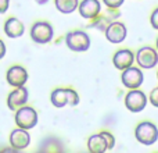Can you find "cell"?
Returning <instances> with one entry per match:
<instances>
[{"instance_id":"obj_1","label":"cell","mask_w":158,"mask_h":153,"mask_svg":"<svg viewBox=\"0 0 158 153\" xmlns=\"http://www.w3.org/2000/svg\"><path fill=\"white\" fill-rule=\"evenodd\" d=\"M50 100H52V104L54 107H61L64 106H77L79 103V95L75 92L74 89H64V88H58V89L53 90L52 96H50Z\"/></svg>"},{"instance_id":"obj_2","label":"cell","mask_w":158,"mask_h":153,"mask_svg":"<svg viewBox=\"0 0 158 153\" xmlns=\"http://www.w3.org/2000/svg\"><path fill=\"white\" fill-rule=\"evenodd\" d=\"M135 137L142 145H154L158 139V128L156 124L150 123V121H143L135 129Z\"/></svg>"},{"instance_id":"obj_3","label":"cell","mask_w":158,"mask_h":153,"mask_svg":"<svg viewBox=\"0 0 158 153\" xmlns=\"http://www.w3.org/2000/svg\"><path fill=\"white\" fill-rule=\"evenodd\" d=\"M15 124L18 128L27 129V131L35 128L38 124V111L31 106L21 107L15 113Z\"/></svg>"},{"instance_id":"obj_4","label":"cell","mask_w":158,"mask_h":153,"mask_svg":"<svg viewBox=\"0 0 158 153\" xmlns=\"http://www.w3.org/2000/svg\"><path fill=\"white\" fill-rule=\"evenodd\" d=\"M65 43L74 52H86L90 47V36L85 31H71L65 36Z\"/></svg>"},{"instance_id":"obj_5","label":"cell","mask_w":158,"mask_h":153,"mask_svg":"<svg viewBox=\"0 0 158 153\" xmlns=\"http://www.w3.org/2000/svg\"><path fill=\"white\" fill-rule=\"evenodd\" d=\"M53 35H54L53 27L46 21L35 22L32 25V28H31V39L35 43H39V45L49 43L53 39Z\"/></svg>"},{"instance_id":"obj_6","label":"cell","mask_w":158,"mask_h":153,"mask_svg":"<svg viewBox=\"0 0 158 153\" xmlns=\"http://www.w3.org/2000/svg\"><path fill=\"white\" fill-rule=\"evenodd\" d=\"M148 103V98L144 92L139 89H131L125 95V106L129 111L132 113H140L146 109Z\"/></svg>"},{"instance_id":"obj_7","label":"cell","mask_w":158,"mask_h":153,"mask_svg":"<svg viewBox=\"0 0 158 153\" xmlns=\"http://www.w3.org/2000/svg\"><path fill=\"white\" fill-rule=\"evenodd\" d=\"M135 59L140 68L151 70L158 64V52L151 46H143L136 52Z\"/></svg>"},{"instance_id":"obj_8","label":"cell","mask_w":158,"mask_h":153,"mask_svg":"<svg viewBox=\"0 0 158 153\" xmlns=\"http://www.w3.org/2000/svg\"><path fill=\"white\" fill-rule=\"evenodd\" d=\"M143 71L137 67H129V68L123 70L122 75H121V81H122L123 86H126L128 89H139L143 84Z\"/></svg>"},{"instance_id":"obj_9","label":"cell","mask_w":158,"mask_h":153,"mask_svg":"<svg viewBox=\"0 0 158 153\" xmlns=\"http://www.w3.org/2000/svg\"><path fill=\"white\" fill-rule=\"evenodd\" d=\"M119 17V13H118L117 10H114V8H108V10L106 11H101L100 14H98L97 17H94L93 20H90V27L92 28H96V29L98 31H104L106 32V29L110 27V24H112L114 21H117V18Z\"/></svg>"},{"instance_id":"obj_10","label":"cell","mask_w":158,"mask_h":153,"mask_svg":"<svg viewBox=\"0 0 158 153\" xmlns=\"http://www.w3.org/2000/svg\"><path fill=\"white\" fill-rule=\"evenodd\" d=\"M28 89L25 86H19V88H15L13 92L8 93L7 96V106L10 110L13 111H17L18 109L24 107L28 102Z\"/></svg>"},{"instance_id":"obj_11","label":"cell","mask_w":158,"mask_h":153,"mask_svg":"<svg viewBox=\"0 0 158 153\" xmlns=\"http://www.w3.org/2000/svg\"><path fill=\"white\" fill-rule=\"evenodd\" d=\"M6 78L13 88L24 86L28 81V71L22 66H13L8 68Z\"/></svg>"},{"instance_id":"obj_12","label":"cell","mask_w":158,"mask_h":153,"mask_svg":"<svg viewBox=\"0 0 158 153\" xmlns=\"http://www.w3.org/2000/svg\"><path fill=\"white\" fill-rule=\"evenodd\" d=\"M126 33H128V31H126L125 24L119 21H114L106 29V38L111 43H121L126 39Z\"/></svg>"},{"instance_id":"obj_13","label":"cell","mask_w":158,"mask_h":153,"mask_svg":"<svg viewBox=\"0 0 158 153\" xmlns=\"http://www.w3.org/2000/svg\"><path fill=\"white\" fill-rule=\"evenodd\" d=\"M112 63H114L115 68L121 70V71L129 68V67H132L135 63L133 52L129 49H119L118 52H115L114 57H112Z\"/></svg>"},{"instance_id":"obj_14","label":"cell","mask_w":158,"mask_h":153,"mask_svg":"<svg viewBox=\"0 0 158 153\" xmlns=\"http://www.w3.org/2000/svg\"><path fill=\"white\" fill-rule=\"evenodd\" d=\"M10 145L13 148L18 149V151H24L29 146L31 143V135L27 129H22V128H15L11 131L10 134Z\"/></svg>"},{"instance_id":"obj_15","label":"cell","mask_w":158,"mask_h":153,"mask_svg":"<svg viewBox=\"0 0 158 153\" xmlns=\"http://www.w3.org/2000/svg\"><path fill=\"white\" fill-rule=\"evenodd\" d=\"M79 14L86 20H93L101 13V3L98 0H82L78 6Z\"/></svg>"},{"instance_id":"obj_16","label":"cell","mask_w":158,"mask_h":153,"mask_svg":"<svg viewBox=\"0 0 158 153\" xmlns=\"http://www.w3.org/2000/svg\"><path fill=\"white\" fill-rule=\"evenodd\" d=\"M24 31H25L24 24L15 17L8 18L4 24V33L8 38H19V36L24 35Z\"/></svg>"},{"instance_id":"obj_17","label":"cell","mask_w":158,"mask_h":153,"mask_svg":"<svg viewBox=\"0 0 158 153\" xmlns=\"http://www.w3.org/2000/svg\"><path fill=\"white\" fill-rule=\"evenodd\" d=\"M87 149H89V153H106L108 151L107 143L104 138L101 137V134L90 135V138L87 139Z\"/></svg>"},{"instance_id":"obj_18","label":"cell","mask_w":158,"mask_h":153,"mask_svg":"<svg viewBox=\"0 0 158 153\" xmlns=\"http://www.w3.org/2000/svg\"><path fill=\"white\" fill-rule=\"evenodd\" d=\"M38 153H64V149L58 139H56V138H47L42 143Z\"/></svg>"},{"instance_id":"obj_19","label":"cell","mask_w":158,"mask_h":153,"mask_svg":"<svg viewBox=\"0 0 158 153\" xmlns=\"http://www.w3.org/2000/svg\"><path fill=\"white\" fill-rule=\"evenodd\" d=\"M56 8L63 14L74 13L79 6V0H54Z\"/></svg>"},{"instance_id":"obj_20","label":"cell","mask_w":158,"mask_h":153,"mask_svg":"<svg viewBox=\"0 0 158 153\" xmlns=\"http://www.w3.org/2000/svg\"><path fill=\"white\" fill-rule=\"evenodd\" d=\"M100 134H101V137L104 138V141H106L108 151H112V149L115 148V138H114V135L110 134V132H107V131H101Z\"/></svg>"},{"instance_id":"obj_21","label":"cell","mask_w":158,"mask_h":153,"mask_svg":"<svg viewBox=\"0 0 158 153\" xmlns=\"http://www.w3.org/2000/svg\"><path fill=\"white\" fill-rule=\"evenodd\" d=\"M125 0H103V3L107 6L108 8H114V10H118L121 6L123 4Z\"/></svg>"},{"instance_id":"obj_22","label":"cell","mask_w":158,"mask_h":153,"mask_svg":"<svg viewBox=\"0 0 158 153\" xmlns=\"http://www.w3.org/2000/svg\"><path fill=\"white\" fill-rule=\"evenodd\" d=\"M148 102L153 104L154 107L158 109V86H156L153 90L150 92V96H148Z\"/></svg>"},{"instance_id":"obj_23","label":"cell","mask_w":158,"mask_h":153,"mask_svg":"<svg viewBox=\"0 0 158 153\" xmlns=\"http://www.w3.org/2000/svg\"><path fill=\"white\" fill-rule=\"evenodd\" d=\"M150 22H151V27H153L154 29H157V31H158V7L153 11V13H151Z\"/></svg>"},{"instance_id":"obj_24","label":"cell","mask_w":158,"mask_h":153,"mask_svg":"<svg viewBox=\"0 0 158 153\" xmlns=\"http://www.w3.org/2000/svg\"><path fill=\"white\" fill-rule=\"evenodd\" d=\"M10 7V0H0V14H4Z\"/></svg>"},{"instance_id":"obj_25","label":"cell","mask_w":158,"mask_h":153,"mask_svg":"<svg viewBox=\"0 0 158 153\" xmlns=\"http://www.w3.org/2000/svg\"><path fill=\"white\" fill-rule=\"evenodd\" d=\"M0 153H21V152H19L18 149L13 148V146H8V148L2 149V151H0Z\"/></svg>"},{"instance_id":"obj_26","label":"cell","mask_w":158,"mask_h":153,"mask_svg":"<svg viewBox=\"0 0 158 153\" xmlns=\"http://www.w3.org/2000/svg\"><path fill=\"white\" fill-rule=\"evenodd\" d=\"M4 56H6V45H4V42L0 39V60H2Z\"/></svg>"},{"instance_id":"obj_27","label":"cell","mask_w":158,"mask_h":153,"mask_svg":"<svg viewBox=\"0 0 158 153\" xmlns=\"http://www.w3.org/2000/svg\"><path fill=\"white\" fill-rule=\"evenodd\" d=\"M36 3L38 4H44V3H47V0H36Z\"/></svg>"},{"instance_id":"obj_28","label":"cell","mask_w":158,"mask_h":153,"mask_svg":"<svg viewBox=\"0 0 158 153\" xmlns=\"http://www.w3.org/2000/svg\"><path fill=\"white\" fill-rule=\"evenodd\" d=\"M157 52H158V38H157Z\"/></svg>"},{"instance_id":"obj_29","label":"cell","mask_w":158,"mask_h":153,"mask_svg":"<svg viewBox=\"0 0 158 153\" xmlns=\"http://www.w3.org/2000/svg\"><path fill=\"white\" fill-rule=\"evenodd\" d=\"M157 78H158V72H157Z\"/></svg>"},{"instance_id":"obj_30","label":"cell","mask_w":158,"mask_h":153,"mask_svg":"<svg viewBox=\"0 0 158 153\" xmlns=\"http://www.w3.org/2000/svg\"><path fill=\"white\" fill-rule=\"evenodd\" d=\"M157 153H158V152H157Z\"/></svg>"}]
</instances>
